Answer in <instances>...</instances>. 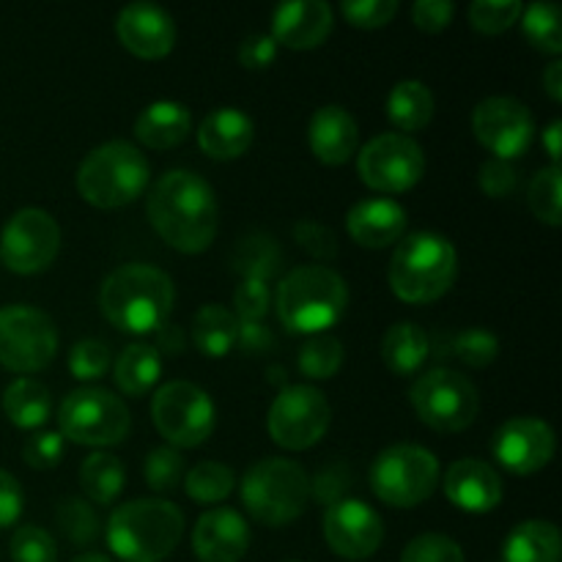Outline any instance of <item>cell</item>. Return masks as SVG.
<instances>
[{
    "label": "cell",
    "mask_w": 562,
    "mask_h": 562,
    "mask_svg": "<svg viewBox=\"0 0 562 562\" xmlns=\"http://www.w3.org/2000/svg\"><path fill=\"white\" fill-rule=\"evenodd\" d=\"M291 562H300V560H291Z\"/></svg>",
    "instance_id": "cell-60"
},
{
    "label": "cell",
    "mask_w": 562,
    "mask_h": 562,
    "mask_svg": "<svg viewBox=\"0 0 562 562\" xmlns=\"http://www.w3.org/2000/svg\"><path fill=\"white\" fill-rule=\"evenodd\" d=\"M516 168L505 159H488L481 168V190L488 198H508L516 190Z\"/></svg>",
    "instance_id": "cell-51"
},
{
    "label": "cell",
    "mask_w": 562,
    "mask_h": 562,
    "mask_svg": "<svg viewBox=\"0 0 562 562\" xmlns=\"http://www.w3.org/2000/svg\"><path fill=\"white\" fill-rule=\"evenodd\" d=\"M296 366L307 379H316V382L333 379L344 366V344L333 335H313L300 349Z\"/></svg>",
    "instance_id": "cell-37"
},
{
    "label": "cell",
    "mask_w": 562,
    "mask_h": 562,
    "mask_svg": "<svg viewBox=\"0 0 562 562\" xmlns=\"http://www.w3.org/2000/svg\"><path fill=\"white\" fill-rule=\"evenodd\" d=\"M60 437L86 448H113L130 434L132 417L124 401L104 387L71 390L58 409Z\"/></svg>",
    "instance_id": "cell-9"
},
{
    "label": "cell",
    "mask_w": 562,
    "mask_h": 562,
    "mask_svg": "<svg viewBox=\"0 0 562 562\" xmlns=\"http://www.w3.org/2000/svg\"><path fill=\"white\" fill-rule=\"evenodd\" d=\"M192 549L201 562H239L250 549V527L236 510L212 508L195 521Z\"/></svg>",
    "instance_id": "cell-20"
},
{
    "label": "cell",
    "mask_w": 562,
    "mask_h": 562,
    "mask_svg": "<svg viewBox=\"0 0 562 562\" xmlns=\"http://www.w3.org/2000/svg\"><path fill=\"white\" fill-rule=\"evenodd\" d=\"M71 562H113L110 558H104V554H97V552H88V554H80V558H75Z\"/></svg>",
    "instance_id": "cell-59"
},
{
    "label": "cell",
    "mask_w": 562,
    "mask_h": 562,
    "mask_svg": "<svg viewBox=\"0 0 562 562\" xmlns=\"http://www.w3.org/2000/svg\"><path fill=\"white\" fill-rule=\"evenodd\" d=\"M472 132L477 143L494 154V159L510 162L532 146L536 119L519 99L488 97L472 110Z\"/></svg>",
    "instance_id": "cell-16"
},
{
    "label": "cell",
    "mask_w": 562,
    "mask_h": 562,
    "mask_svg": "<svg viewBox=\"0 0 562 562\" xmlns=\"http://www.w3.org/2000/svg\"><path fill=\"white\" fill-rule=\"evenodd\" d=\"M146 212L159 239L187 256L203 252L217 236V195L192 170H168L148 192Z\"/></svg>",
    "instance_id": "cell-1"
},
{
    "label": "cell",
    "mask_w": 562,
    "mask_h": 562,
    "mask_svg": "<svg viewBox=\"0 0 562 562\" xmlns=\"http://www.w3.org/2000/svg\"><path fill=\"white\" fill-rule=\"evenodd\" d=\"M409 401L420 423L439 434L464 431L481 412V395L475 384L464 373H456L450 368H434L423 373L412 384Z\"/></svg>",
    "instance_id": "cell-10"
},
{
    "label": "cell",
    "mask_w": 562,
    "mask_h": 562,
    "mask_svg": "<svg viewBox=\"0 0 562 562\" xmlns=\"http://www.w3.org/2000/svg\"><path fill=\"white\" fill-rule=\"evenodd\" d=\"M340 14L346 22L355 27H366V31H376V27L390 25L398 14V0H357V3L340 5Z\"/></svg>",
    "instance_id": "cell-46"
},
{
    "label": "cell",
    "mask_w": 562,
    "mask_h": 562,
    "mask_svg": "<svg viewBox=\"0 0 562 562\" xmlns=\"http://www.w3.org/2000/svg\"><path fill=\"white\" fill-rule=\"evenodd\" d=\"M333 409L322 390L311 384H285L269 406L267 428L283 450H311L327 434Z\"/></svg>",
    "instance_id": "cell-13"
},
{
    "label": "cell",
    "mask_w": 562,
    "mask_h": 562,
    "mask_svg": "<svg viewBox=\"0 0 562 562\" xmlns=\"http://www.w3.org/2000/svg\"><path fill=\"white\" fill-rule=\"evenodd\" d=\"M294 239L316 261H335L338 256V236L316 220H300L294 225Z\"/></svg>",
    "instance_id": "cell-47"
},
{
    "label": "cell",
    "mask_w": 562,
    "mask_h": 562,
    "mask_svg": "<svg viewBox=\"0 0 562 562\" xmlns=\"http://www.w3.org/2000/svg\"><path fill=\"white\" fill-rule=\"evenodd\" d=\"M274 55H278L274 38L267 36V33H252V36H247L245 42H241L239 64L250 71H261L272 66Z\"/></svg>",
    "instance_id": "cell-53"
},
{
    "label": "cell",
    "mask_w": 562,
    "mask_h": 562,
    "mask_svg": "<svg viewBox=\"0 0 562 562\" xmlns=\"http://www.w3.org/2000/svg\"><path fill=\"white\" fill-rule=\"evenodd\" d=\"M401 562H467L464 552L453 538L442 532H423L406 543Z\"/></svg>",
    "instance_id": "cell-43"
},
{
    "label": "cell",
    "mask_w": 562,
    "mask_h": 562,
    "mask_svg": "<svg viewBox=\"0 0 562 562\" xmlns=\"http://www.w3.org/2000/svg\"><path fill=\"white\" fill-rule=\"evenodd\" d=\"M55 519H58L60 532L69 543L75 547H88V543L97 541L99 536V516L86 499L80 497H66L60 499L58 508H55Z\"/></svg>",
    "instance_id": "cell-39"
},
{
    "label": "cell",
    "mask_w": 562,
    "mask_h": 562,
    "mask_svg": "<svg viewBox=\"0 0 562 562\" xmlns=\"http://www.w3.org/2000/svg\"><path fill=\"white\" fill-rule=\"evenodd\" d=\"M60 250V228L44 209H22L11 214L0 234V263L16 274H38Z\"/></svg>",
    "instance_id": "cell-15"
},
{
    "label": "cell",
    "mask_w": 562,
    "mask_h": 562,
    "mask_svg": "<svg viewBox=\"0 0 562 562\" xmlns=\"http://www.w3.org/2000/svg\"><path fill=\"white\" fill-rule=\"evenodd\" d=\"M151 420L170 448H198L217 423L212 398L192 382H168L154 393Z\"/></svg>",
    "instance_id": "cell-11"
},
{
    "label": "cell",
    "mask_w": 562,
    "mask_h": 562,
    "mask_svg": "<svg viewBox=\"0 0 562 562\" xmlns=\"http://www.w3.org/2000/svg\"><path fill=\"white\" fill-rule=\"evenodd\" d=\"M231 267L241 280H261L269 283L283 269V250L278 241L267 234H250L236 245Z\"/></svg>",
    "instance_id": "cell-33"
},
{
    "label": "cell",
    "mask_w": 562,
    "mask_h": 562,
    "mask_svg": "<svg viewBox=\"0 0 562 562\" xmlns=\"http://www.w3.org/2000/svg\"><path fill=\"white\" fill-rule=\"evenodd\" d=\"M151 168L140 148L126 140H110L86 154L77 168V192L97 209H121L146 192Z\"/></svg>",
    "instance_id": "cell-6"
},
{
    "label": "cell",
    "mask_w": 562,
    "mask_h": 562,
    "mask_svg": "<svg viewBox=\"0 0 562 562\" xmlns=\"http://www.w3.org/2000/svg\"><path fill=\"white\" fill-rule=\"evenodd\" d=\"M252 140H256V124L239 108L212 110L198 130V146L217 162L239 159L252 146Z\"/></svg>",
    "instance_id": "cell-25"
},
{
    "label": "cell",
    "mask_w": 562,
    "mask_h": 562,
    "mask_svg": "<svg viewBox=\"0 0 562 562\" xmlns=\"http://www.w3.org/2000/svg\"><path fill=\"white\" fill-rule=\"evenodd\" d=\"M22 514V488L14 475L0 470V530L11 527Z\"/></svg>",
    "instance_id": "cell-54"
},
{
    "label": "cell",
    "mask_w": 562,
    "mask_h": 562,
    "mask_svg": "<svg viewBox=\"0 0 562 562\" xmlns=\"http://www.w3.org/2000/svg\"><path fill=\"white\" fill-rule=\"evenodd\" d=\"M384 113L395 126L404 132H420L431 124L434 119V93L426 82L420 80H401L390 91Z\"/></svg>",
    "instance_id": "cell-31"
},
{
    "label": "cell",
    "mask_w": 562,
    "mask_h": 562,
    "mask_svg": "<svg viewBox=\"0 0 562 562\" xmlns=\"http://www.w3.org/2000/svg\"><path fill=\"white\" fill-rule=\"evenodd\" d=\"M373 494L390 508H417L439 483V459L420 445H393L371 464Z\"/></svg>",
    "instance_id": "cell-8"
},
{
    "label": "cell",
    "mask_w": 562,
    "mask_h": 562,
    "mask_svg": "<svg viewBox=\"0 0 562 562\" xmlns=\"http://www.w3.org/2000/svg\"><path fill=\"white\" fill-rule=\"evenodd\" d=\"M236 486V475L231 467L220 464V461H201L190 470L184 481L187 497L195 499L201 505H217L231 497Z\"/></svg>",
    "instance_id": "cell-36"
},
{
    "label": "cell",
    "mask_w": 562,
    "mask_h": 562,
    "mask_svg": "<svg viewBox=\"0 0 562 562\" xmlns=\"http://www.w3.org/2000/svg\"><path fill=\"white\" fill-rule=\"evenodd\" d=\"M278 318L289 333L324 335L344 318L349 305L346 280L322 263L296 267L278 285Z\"/></svg>",
    "instance_id": "cell-4"
},
{
    "label": "cell",
    "mask_w": 562,
    "mask_h": 562,
    "mask_svg": "<svg viewBox=\"0 0 562 562\" xmlns=\"http://www.w3.org/2000/svg\"><path fill=\"white\" fill-rule=\"evenodd\" d=\"M431 355L456 357L470 368H486L499 357V340L488 329L470 327L456 335H442L437 351H431Z\"/></svg>",
    "instance_id": "cell-35"
},
{
    "label": "cell",
    "mask_w": 562,
    "mask_h": 562,
    "mask_svg": "<svg viewBox=\"0 0 562 562\" xmlns=\"http://www.w3.org/2000/svg\"><path fill=\"white\" fill-rule=\"evenodd\" d=\"M11 560L14 562H55L58 547L47 530L36 525H25L11 538Z\"/></svg>",
    "instance_id": "cell-44"
},
{
    "label": "cell",
    "mask_w": 562,
    "mask_h": 562,
    "mask_svg": "<svg viewBox=\"0 0 562 562\" xmlns=\"http://www.w3.org/2000/svg\"><path fill=\"white\" fill-rule=\"evenodd\" d=\"M236 344L247 355H263L272 346V335L263 327V322H239V327H236Z\"/></svg>",
    "instance_id": "cell-55"
},
{
    "label": "cell",
    "mask_w": 562,
    "mask_h": 562,
    "mask_svg": "<svg viewBox=\"0 0 562 562\" xmlns=\"http://www.w3.org/2000/svg\"><path fill=\"white\" fill-rule=\"evenodd\" d=\"M333 9L322 0H294L272 11L274 44L289 49H316L333 33Z\"/></svg>",
    "instance_id": "cell-22"
},
{
    "label": "cell",
    "mask_w": 562,
    "mask_h": 562,
    "mask_svg": "<svg viewBox=\"0 0 562 562\" xmlns=\"http://www.w3.org/2000/svg\"><path fill=\"white\" fill-rule=\"evenodd\" d=\"M494 459L514 475H532L541 472L554 459L558 439L549 423L538 417H514L503 423L494 434Z\"/></svg>",
    "instance_id": "cell-18"
},
{
    "label": "cell",
    "mask_w": 562,
    "mask_h": 562,
    "mask_svg": "<svg viewBox=\"0 0 562 562\" xmlns=\"http://www.w3.org/2000/svg\"><path fill=\"white\" fill-rule=\"evenodd\" d=\"M560 530L547 519H530L516 525L503 547V562H560Z\"/></svg>",
    "instance_id": "cell-28"
},
{
    "label": "cell",
    "mask_w": 562,
    "mask_h": 562,
    "mask_svg": "<svg viewBox=\"0 0 562 562\" xmlns=\"http://www.w3.org/2000/svg\"><path fill=\"white\" fill-rule=\"evenodd\" d=\"M162 376V357L148 344H130L113 366L115 387L130 398H143L151 393Z\"/></svg>",
    "instance_id": "cell-29"
},
{
    "label": "cell",
    "mask_w": 562,
    "mask_h": 562,
    "mask_svg": "<svg viewBox=\"0 0 562 562\" xmlns=\"http://www.w3.org/2000/svg\"><path fill=\"white\" fill-rule=\"evenodd\" d=\"M560 135H562L560 121H552V124L547 126V132H543V146H547L549 157L554 159V165L560 162Z\"/></svg>",
    "instance_id": "cell-58"
},
{
    "label": "cell",
    "mask_w": 562,
    "mask_h": 562,
    "mask_svg": "<svg viewBox=\"0 0 562 562\" xmlns=\"http://www.w3.org/2000/svg\"><path fill=\"white\" fill-rule=\"evenodd\" d=\"M324 541L338 558L366 560L384 541V521L360 499H340L324 510Z\"/></svg>",
    "instance_id": "cell-17"
},
{
    "label": "cell",
    "mask_w": 562,
    "mask_h": 562,
    "mask_svg": "<svg viewBox=\"0 0 562 562\" xmlns=\"http://www.w3.org/2000/svg\"><path fill=\"white\" fill-rule=\"evenodd\" d=\"M192 113L181 102H154L137 115L135 137L146 148L154 151H168V148L181 146L190 137Z\"/></svg>",
    "instance_id": "cell-26"
},
{
    "label": "cell",
    "mask_w": 562,
    "mask_h": 562,
    "mask_svg": "<svg viewBox=\"0 0 562 562\" xmlns=\"http://www.w3.org/2000/svg\"><path fill=\"white\" fill-rule=\"evenodd\" d=\"M428 357H431V338L420 324L401 322L384 333L382 360L395 376H412L426 366Z\"/></svg>",
    "instance_id": "cell-27"
},
{
    "label": "cell",
    "mask_w": 562,
    "mask_h": 562,
    "mask_svg": "<svg viewBox=\"0 0 562 562\" xmlns=\"http://www.w3.org/2000/svg\"><path fill=\"white\" fill-rule=\"evenodd\" d=\"M269 285L261 280H241L236 285L234 307H236V322H263L269 313Z\"/></svg>",
    "instance_id": "cell-48"
},
{
    "label": "cell",
    "mask_w": 562,
    "mask_h": 562,
    "mask_svg": "<svg viewBox=\"0 0 562 562\" xmlns=\"http://www.w3.org/2000/svg\"><path fill=\"white\" fill-rule=\"evenodd\" d=\"M110 368V349L102 340H80L75 344L69 355V371L71 376L80 382H93V379L104 376Z\"/></svg>",
    "instance_id": "cell-45"
},
{
    "label": "cell",
    "mask_w": 562,
    "mask_h": 562,
    "mask_svg": "<svg viewBox=\"0 0 562 562\" xmlns=\"http://www.w3.org/2000/svg\"><path fill=\"white\" fill-rule=\"evenodd\" d=\"M22 456L33 470H53L64 459V437L58 431L33 434L22 448Z\"/></svg>",
    "instance_id": "cell-49"
},
{
    "label": "cell",
    "mask_w": 562,
    "mask_h": 562,
    "mask_svg": "<svg viewBox=\"0 0 562 562\" xmlns=\"http://www.w3.org/2000/svg\"><path fill=\"white\" fill-rule=\"evenodd\" d=\"M351 470L346 464H333L327 470H322L316 475V481H311V497H316L322 505H335L340 499H346V492L351 488Z\"/></svg>",
    "instance_id": "cell-50"
},
{
    "label": "cell",
    "mask_w": 562,
    "mask_h": 562,
    "mask_svg": "<svg viewBox=\"0 0 562 562\" xmlns=\"http://www.w3.org/2000/svg\"><path fill=\"white\" fill-rule=\"evenodd\" d=\"M184 344H187L184 329L168 322L165 327L157 329V346H154V349L159 351V357H162V355L176 357V355H181V351H184Z\"/></svg>",
    "instance_id": "cell-56"
},
{
    "label": "cell",
    "mask_w": 562,
    "mask_h": 562,
    "mask_svg": "<svg viewBox=\"0 0 562 562\" xmlns=\"http://www.w3.org/2000/svg\"><path fill=\"white\" fill-rule=\"evenodd\" d=\"M184 536V514L168 499H132L108 519V547L124 562H162Z\"/></svg>",
    "instance_id": "cell-3"
},
{
    "label": "cell",
    "mask_w": 562,
    "mask_h": 562,
    "mask_svg": "<svg viewBox=\"0 0 562 562\" xmlns=\"http://www.w3.org/2000/svg\"><path fill=\"white\" fill-rule=\"evenodd\" d=\"M521 11L525 5L519 0H475L467 14H470V25L475 31L497 36V33L510 31L521 20Z\"/></svg>",
    "instance_id": "cell-41"
},
{
    "label": "cell",
    "mask_w": 562,
    "mask_h": 562,
    "mask_svg": "<svg viewBox=\"0 0 562 562\" xmlns=\"http://www.w3.org/2000/svg\"><path fill=\"white\" fill-rule=\"evenodd\" d=\"M3 412L16 428L33 431V428H42L49 420V415H53V398H49V390L42 382L22 376L14 379L5 387Z\"/></svg>",
    "instance_id": "cell-30"
},
{
    "label": "cell",
    "mask_w": 562,
    "mask_h": 562,
    "mask_svg": "<svg viewBox=\"0 0 562 562\" xmlns=\"http://www.w3.org/2000/svg\"><path fill=\"white\" fill-rule=\"evenodd\" d=\"M313 157L322 165L338 168L357 154L360 146V130L351 113L340 104H324L313 113L311 130H307Z\"/></svg>",
    "instance_id": "cell-24"
},
{
    "label": "cell",
    "mask_w": 562,
    "mask_h": 562,
    "mask_svg": "<svg viewBox=\"0 0 562 562\" xmlns=\"http://www.w3.org/2000/svg\"><path fill=\"white\" fill-rule=\"evenodd\" d=\"M357 173L362 184L376 192H406L426 173V154L420 143L401 132H384L368 140L357 154Z\"/></svg>",
    "instance_id": "cell-14"
},
{
    "label": "cell",
    "mask_w": 562,
    "mask_h": 562,
    "mask_svg": "<svg viewBox=\"0 0 562 562\" xmlns=\"http://www.w3.org/2000/svg\"><path fill=\"white\" fill-rule=\"evenodd\" d=\"M58 329L33 305L0 307V366L14 373H36L53 362Z\"/></svg>",
    "instance_id": "cell-12"
},
{
    "label": "cell",
    "mask_w": 562,
    "mask_h": 562,
    "mask_svg": "<svg viewBox=\"0 0 562 562\" xmlns=\"http://www.w3.org/2000/svg\"><path fill=\"white\" fill-rule=\"evenodd\" d=\"M406 223L409 220H406L404 206L395 203L393 198H366L351 206L349 217H346L349 236L368 250H384L404 239Z\"/></svg>",
    "instance_id": "cell-23"
},
{
    "label": "cell",
    "mask_w": 562,
    "mask_h": 562,
    "mask_svg": "<svg viewBox=\"0 0 562 562\" xmlns=\"http://www.w3.org/2000/svg\"><path fill=\"white\" fill-rule=\"evenodd\" d=\"M115 36L135 58L159 60L176 44L173 16L154 3H130L115 16Z\"/></svg>",
    "instance_id": "cell-19"
},
{
    "label": "cell",
    "mask_w": 562,
    "mask_h": 562,
    "mask_svg": "<svg viewBox=\"0 0 562 562\" xmlns=\"http://www.w3.org/2000/svg\"><path fill=\"white\" fill-rule=\"evenodd\" d=\"M543 88L552 97V102H562V64L560 60H552L543 71Z\"/></svg>",
    "instance_id": "cell-57"
},
{
    "label": "cell",
    "mask_w": 562,
    "mask_h": 562,
    "mask_svg": "<svg viewBox=\"0 0 562 562\" xmlns=\"http://www.w3.org/2000/svg\"><path fill=\"white\" fill-rule=\"evenodd\" d=\"M173 300V280L148 263H124L108 274L99 291L104 318L130 335H148L165 327Z\"/></svg>",
    "instance_id": "cell-2"
},
{
    "label": "cell",
    "mask_w": 562,
    "mask_h": 562,
    "mask_svg": "<svg viewBox=\"0 0 562 562\" xmlns=\"http://www.w3.org/2000/svg\"><path fill=\"white\" fill-rule=\"evenodd\" d=\"M456 14V5L450 0H417L412 5V20L420 31L442 33Z\"/></svg>",
    "instance_id": "cell-52"
},
{
    "label": "cell",
    "mask_w": 562,
    "mask_h": 562,
    "mask_svg": "<svg viewBox=\"0 0 562 562\" xmlns=\"http://www.w3.org/2000/svg\"><path fill=\"white\" fill-rule=\"evenodd\" d=\"M459 274L453 241L431 231H417L401 239L390 261V289L409 305H426L448 294Z\"/></svg>",
    "instance_id": "cell-5"
},
{
    "label": "cell",
    "mask_w": 562,
    "mask_h": 562,
    "mask_svg": "<svg viewBox=\"0 0 562 562\" xmlns=\"http://www.w3.org/2000/svg\"><path fill=\"white\" fill-rule=\"evenodd\" d=\"M527 201H530L532 214H536L541 223L558 228L560 225V168L558 165H549L541 168L530 181V190H527Z\"/></svg>",
    "instance_id": "cell-40"
},
{
    "label": "cell",
    "mask_w": 562,
    "mask_h": 562,
    "mask_svg": "<svg viewBox=\"0 0 562 562\" xmlns=\"http://www.w3.org/2000/svg\"><path fill=\"white\" fill-rule=\"evenodd\" d=\"M445 497L464 514H492L503 503V481L481 459H459L445 472Z\"/></svg>",
    "instance_id": "cell-21"
},
{
    "label": "cell",
    "mask_w": 562,
    "mask_h": 562,
    "mask_svg": "<svg viewBox=\"0 0 562 562\" xmlns=\"http://www.w3.org/2000/svg\"><path fill=\"white\" fill-rule=\"evenodd\" d=\"M126 483L124 464L115 459L113 453H97L88 456L80 467V486L86 492V497L97 505H113L121 497Z\"/></svg>",
    "instance_id": "cell-34"
},
{
    "label": "cell",
    "mask_w": 562,
    "mask_h": 562,
    "mask_svg": "<svg viewBox=\"0 0 562 562\" xmlns=\"http://www.w3.org/2000/svg\"><path fill=\"white\" fill-rule=\"evenodd\" d=\"M521 27H525L527 42L547 55L562 53V31H560V9L554 3H532L521 11Z\"/></svg>",
    "instance_id": "cell-38"
},
{
    "label": "cell",
    "mask_w": 562,
    "mask_h": 562,
    "mask_svg": "<svg viewBox=\"0 0 562 562\" xmlns=\"http://www.w3.org/2000/svg\"><path fill=\"white\" fill-rule=\"evenodd\" d=\"M236 327L239 322L234 313L225 305L212 302V305H203L192 318V344L203 357L220 360L236 346Z\"/></svg>",
    "instance_id": "cell-32"
},
{
    "label": "cell",
    "mask_w": 562,
    "mask_h": 562,
    "mask_svg": "<svg viewBox=\"0 0 562 562\" xmlns=\"http://www.w3.org/2000/svg\"><path fill=\"white\" fill-rule=\"evenodd\" d=\"M143 475H146V483L154 492H173L181 483V475H184V459H181L179 450L170 448V445L154 448L151 453L146 456Z\"/></svg>",
    "instance_id": "cell-42"
},
{
    "label": "cell",
    "mask_w": 562,
    "mask_h": 562,
    "mask_svg": "<svg viewBox=\"0 0 562 562\" xmlns=\"http://www.w3.org/2000/svg\"><path fill=\"white\" fill-rule=\"evenodd\" d=\"M247 514L267 527H285L305 514L311 503V477L291 459H263L241 481Z\"/></svg>",
    "instance_id": "cell-7"
}]
</instances>
